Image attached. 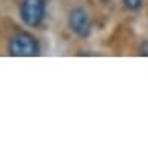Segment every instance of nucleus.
<instances>
[{"label": "nucleus", "instance_id": "f257e3e1", "mask_svg": "<svg viewBox=\"0 0 148 148\" xmlns=\"http://www.w3.org/2000/svg\"><path fill=\"white\" fill-rule=\"evenodd\" d=\"M8 54L12 57H37L40 54V42L31 32L17 31L8 40Z\"/></svg>", "mask_w": 148, "mask_h": 148}, {"label": "nucleus", "instance_id": "f03ea898", "mask_svg": "<svg viewBox=\"0 0 148 148\" xmlns=\"http://www.w3.org/2000/svg\"><path fill=\"white\" fill-rule=\"evenodd\" d=\"M18 16L28 28H39L46 18V0H22Z\"/></svg>", "mask_w": 148, "mask_h": 148}, {"label": "nucleus", "instance_id": "7ed1b4c3", "mask_svg": "<svg viewBox=\"0 0 148 148\" xmlns=\"http://www.w3.org/2000/svg\"><path fill=\"white\" fill-rule=\"evenodd\" d=\"M68 28L79 39H88L92 31L90 12L83 6H74L68 12Z\"/></svg>", "mask_w": 148, "mask_h": 148}, {"label": "nucleus", "instance_id": "20e7f679", "mask_svg": "<svg viewBox=\"0 0 148 148\" xmlns=\"http://www.w3.org/2000/svg\"><path fill=\"white\" fill-rule=\"evenodd\" d=\"M122 3L128 11H139L143 5V0H122Z\"/></svg>", "mask_w": 148, "mask_h": 148}, {"label": "nucleus", "instance_id": "39448f33", "mask_svg": "<svg viewBox=\"0 0 148 148\" xmlns=\"http://www.w3.org/2000/svg\"><path fill=\"white\" fill-rule=\"evenodd\" d=\"M139 56L148 57V40H143L142 43L139 45Z\"/></svg>", "mask_w": 148, "mask_h": 148}, {"label": "nucleus", "instance_id": "423d86ee", "mask_svg": "<svg viewBox=\"0 0 148 148\" xmlns=\"http://www.w3.org/2000/svg\"><path fill=\"white\" fill-rule=\"evenodd\" d=\"M100 2H103V3H110L111 0H100Z\"/></svg>", "mask_w": 148, "mask_h": 148}]
</instances>
